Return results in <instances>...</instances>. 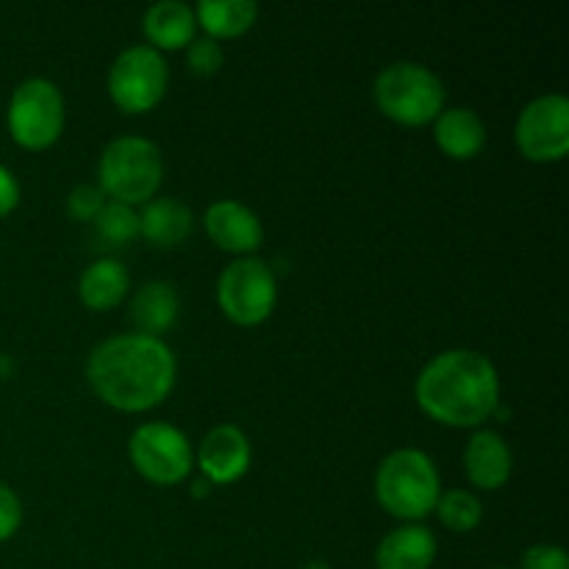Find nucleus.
Masks as SVG:
<instances>
[{"label": "nucleus", "mask_w": 569, "mask_h": 569, "mask_svg": "<svg viewBox=\"0 0 569 569\" xmlns=\"http://www.w3.org/2000/svg\"><path fill=\"white\" fill-rule=\"evenodd\" d=\"M206 233L220 244L222 250L237 256H250L261 248L264 239V228H261L259 214L248 209L239 200H217L206 209L203 217Z\"/></svg>", "instance_id": "nucleus-11"}, {"label": "nucleus", "mask_w": 569, "mask_h": 569, "mask_svg": "<svg viewBox=\"0 0 569 569\" xmlns=\"http://www.w3.org/2000/svg\"><path fill=\"white\" fill-rule=\"evenodd\" d=\"M94 231L103 242H109L111 248H122V244L133 242L139 237V214L133 211V206L126 203H106L100 209V214L94 217Z\"/></svg>", "instance_id": "nucleus-22"}, {"label": "nucleus", "mask_w": 569, "mask_h": 569, "mask_svg": "<svg viewBox=\"0 0 569 569\" xmlns=\"http://www.w3.org/2000/svg\"><path fill=\"white\" fill-rule=\"evenodd\" d=\"M376 495L387 515L406 522L422 520L437 509L442 495L437 465L417 448L395 450L378 465Z\"/></svg>", "instance_id": "nucleus-3"}, {"label": "nucleus", "mask_w": 569, "mask_h": 569, "mask_svg": "<svg viewBox=\"0 0 569 569\" xmlns=\"http://www.w3.org/2000/svg\"><path fill=\"white\" fill-rule=\"evenodd\" d=\"M515 142L528 161H561L569 153V100L550 92L533 98L520 111L515 126Z\"/></svg>", "instance_id": "nucleus-10"}, {"label": "nucleus", "mask_w": 569, "mask_h": 569, "mask_svg": "<svg viewBox=\"0 0 569 569\" xmlns=\"http://www.w3.org/2000/svg\"><path fill=\"white\" fill-rule=\"evenodd\" d=\"M181 311V300L172 283L167 281H150L133 295L131 300V320L137 326V333H148V337H159L170 331Z\"/></svg>", "instance_id": "nucleus-19"}, {"label": "nucleus", "mask_w": 569, "mask_h": 569, "mask_svg": "<svg viewBox=\"0 0 569 569\" xmlns=\"http://www.w3.org/2000/svg\"><path fill=\"white\" fill-rule=\"evenodd\" d=\"M20 203V183H17L14 172L9 167L0 164V217L11 214Z\"/></svg>", "instance_id": "nucleus-27"}, {"label": "nucleus", "mask_w": 569, "mask_h": 569, "mask_svg": "<svg viewBox=\"0 0 569 569\" xmlns=\"http://www.w3.org/2000/svg\"><path fill=\"white\" fill-rule=\"evenodd\" d=\"M511 450L498 431H476L465 448V472L472 487L500 489L511 478Z\"/></svg>", "instance_id": "nucleus-13"}, {"label": "nucleus", "mask_w": 569, "mask_h": 569, "mask_svg": "<svg viewBox=\"0 0 569 569\" xmlns=\"http://www.w3.org/2000/svg\"><path fill=\"white\" fill-rule=\"evenodd\" d=\"M142 28L156 50H181L194 39L198 20H194L192 6L181 0H159L144 11Z\"/></svg>", "instance_id": "nucleus-17"}, {"label": "nucleus", "mask_w": 569, "mask_h": 569, "mask_svg": "<svg viewBox=\"0 0 569 569\" xmlns=\"http://www.w3.org/2000/svg\"><path fill=\"white\" fill-rule=\"evenodd\" d=\"M22 522V503L9 483L0 481V542L14 537Z\"/></svg>", "instance_id": "nucleus-25"}, {"label": "nucleus", "mask_w": 569, "mask_h": 569, "mask_svg": "<svg viewBox=\"0 0 569 569\" xmlns=\"http://www.w3.org/2000/svg\"><path fill=\"white\" fill-rule=\"evenodd\" d=\"M433 511H437V517L442 520V526L456 533L476 531L483 520L481 500L472 492H467V489H450V492H442Z\"/></svg>", "instance_id": "nucleus-21"}, {"label": "nucleus", "mask_w": 569, "mask_h": 569, "mask_svg": "<svg viewBox=\"0 0 569 569\" xmlns=\"http://www.w3.org/2000/svg\"><path fill=\"white\" fill-rule=\"evenodd\" d=\"M9 133L28 150H44L61 137L64 128V98L48 78H28L14 89L6 111Z\"/></svg>", "instance_id": "nucleus-6"}, {"label": "nucleus", "mask_w": 569, "mask_h": 569, "mask_svg": "<svg viewBox=\"0 0 569 569\" xmlns=\"http://www.w3.org/2000/svg\"><path fill=\"white\" fill-rule=\"evenodd\" d=\"M415 398L420 409L442 426L478 428L498 411L500 378L489 356L453 348L422 367Z\"/></svg>", "instance_id": "nucleus-2"}, {"label": "nucleus", "mask_w": 569, "mask_h": 569, "mask_svg": "<svg viewBox=\"0 0 569 569\" xmlns=\"http://www.w3.org/2000/svg\"><path fill=\"white\" fill-rule=\"evenodd\" d=\"M128 459L150 483L172 487L192 472V445L170 422H144L131 433Z\"/></svg>", "instance_id": "nucleus-9"}, {"label": "nucleus", "mask_w": 569, "mask_h": 569, "mask_svg": "<svg viewBox=\"0 0 569 569\" xmlns=\"http://www.w3.org/2000/svg\"><path fill=\"white\" fill-rule=\"evenodd\" d=\"M376 103L400 126H428L445 111V87L428 67L398 61L376 78Z\"/></svg>", "instance_id": "nucleus-5"}, {"label": "nucleus", "mask_w": 569, "mask_h": 569, "mask_svg": "<svg viewBox=\"0 0 569 569\" xmlns=\"http://www.w3.org/2000/svg\"><path fill=\"white\" fill-rule=\"evenodd\" d=\"M520 569H569L567 550L559 545H533L522 553Z\"/></svg>", "instance_id": "nucleus-26"}, {"label": "nucleus", "mask_w": 569, "mask_h": 569, "mask_svg": "<svg viewBox=\"0 0 569 569\" xmlns=\"http://www.w3.org/2000/svg\"><path fill=\"white\" fill-rule=\"evenodd\" d=\"M433 139L450 159L467 161L476 159L487 144V126L472 109L456 106V109H445L433 120Z\"/></svg>", "instance_id": "nucleus-16"}, {"label": "nucleus", "mask_w": 569, "mask_h": 569, "mask_svg": "<svg viewBox=\"0 0 569 569\" xmlns=\"http://www.w3.org/2000/svg\"><path fill=\"white\" fill-rule=\"evenodd\" d=\"M164 56L150 44H133L114 59L109 70V94L126 114H144L156 109L167 92Z\"/></svg>", "instance_id": "nucleus-8"}, {"label": "nucleus", "mask_w": 569, "mask_h": 569, "mask_svg": "<svg viewBox=\"0 0 569 569\" xmlns=\"http://www.w3.org/2000/svg\"><path fill=\"white\" fill-rule=\"evenodd\" d=\"M192 11L211 39L239 37L259 17V6L253 0H200Z\"/></svg>", "instance_id": "nucleus-20"}, {"label": "nucleus", "mask_w": 569, "mask_h": 569, "mask_svg": "<svg viewBox=\"0 0 569 569\" xmlns=\"http://www.w3.org/2000/svg\"><path fill=\"white\" fill-rule=\"evenodd\" d=\"M194 217L183 200L153 198L144 203L139 214V237L148 239L153 248H178L192 233Z\"/></svg>", "instance_id": "nucleus-15"}, {"label": "nucleus", "mask_w": 569, "mask_h": 569, "mask_svg": "<svg viewBox=\"0 0 569 569\" xmlns=\"http://www.w3.org/2000/svg\"><path fill=\"white\" fill-rule=\"evenodd\" d=\"M495 569H515V567H495Z\"/></svg>", "instance_id": "nucleus-28"}, {"label": "nucleus", "mask_w": 569, "mask_h": 569, "mask_svg": "<svg viewBox=\"0 0 569 569\" xmlns=\"http://www.w3.org/2000/svg\"><path fill=\"white\" fill-rule=\"evenodd\" d=\"M433 559H437V537L417 522L389 531L376 550L378 569H431Z\"/></svg>", "instance_id": "nucleus-14"}, {"label": "nucleus", "mask_w": 569, "mask_h": 569, "mask_svg": "<svg viewBox=\"0 0 569 569\" xmlns=\"http://www.w3.org/2000/svg\"><path fill=\"white\" fill-rule=\"evenodd\" d=\"M89 387L106 406L128 415L156 409L176 387V353L148 333H117L89 353Z\"/></svg>", "instance_id": "nucleus-1"}, {"label": "nucleus", "mask_w": 569, "mask_h": 569, "mask_svg": "<svg viewBox=\"0 0 569 569\" xmlns=\"http://www.w3.org/2000/svg\"><path fill=\"white\" fill-rule=\"evenodd\" d=\"M198 467L209 483H233L248 472L250 442L237 426H217L198 448Z\"/></svg>", "instance_id": "nucleus-12"}, {"label": "nucleus", "mask_w": 569, "mask_h": 569, "mask_svg": "<svg viewBox=\"0 0 569 569\" xmlns=\"http://www.w3.org/2000/svg\"><path fill=\"white\" fill-rule=\"evenodd\" d=\"M161 178H164L161 150L144 137L111 139L100 156V189L103 194H111L117 203H148L159 192Z\"/></svg>", "instance_id": "nucleus-4"}, {"label": "nucleus", "mask_w": 569, "mask_h": 569, "mask_svg": "<svg viewBox=\"0 0 569 569\" xmlns=\"http://www.w3.org/2000/svg\"><path fill=\"white\" fill-rule=\"evenodd\" d=\"M222 61H226V53L217 39L203 37L187 44V64L194 76H214L222 70Z\"/></svg>", "instance_id": "nucleus-23"}, {"label": "nucleus", "mask_w": 569, "mask_h": 569, "mask_svg": "<svg viewBox=\"0 0 569 569\" xmlns=\"http://www.w3.org/2000/svg\"><path fill=\"white\" fill-rule=\"evenodd\" d=\"M128 289H131V276H128L126 264L117 259H98L81 272L78 298L87 309L109 311L126 300Z\"/></svg>", "instance_id": "nucleus-18"}, {"label": "nucleus", "mask_w": 569, "mask_h": 569, "mask_svg": "<svg viewBox=\"0 0 569 569\" xmlns=\"http://www.w3.org/2000/svg\"><path fill=\"white\" fill-rule=\"evenodd\" d=\"M217 300L226 317L237 326H259L272 315L278 300V281L270 264L253 256L231 261L217 281Z\"/></svg>", "instance_id": "nucleus-7"}, {"label": "nucleus", "mask_w": 569, "mask_h": 569, "mask_svg": "<svg viewBox=\"0 0 569 569\" xmlns=\"http://www.w3.org/2000/svg\"><path fill=\"white\" fill-rule=\"evenodd\" d=\"M103 206V189L92 187V183H78L67 198V211L78 222H94Z\"/></svg>", "instance_id": "nucleus-24"}]
</instances>
